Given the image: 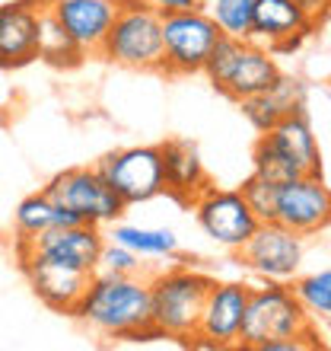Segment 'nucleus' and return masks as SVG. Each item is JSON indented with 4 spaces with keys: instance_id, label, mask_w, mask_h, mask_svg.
Here are the masks:
<instances>
[{
    "instance_id": "0eeeda50",
    "label": "nucleus",
    "mask_w": 331,
    "mask_h": 351,
    "mask_svg": "<svg viewBox=\"0 0 331 351\" xmlns=\"http://www.w3.org/2000/svg\"><path fill=\"white\" fill-rule=\"evenodd\" d=\"M45 195L51 202L77 211L83 221L96 223V227H111L124 214V208H128V204L121 202V195L102 179L99 169H90V167L57 173L45 185Z\"/></svg>"
},
{
    "instance_id": "a211bd4d",
    "label": "nucleus",
    "mask_w": 331,
    "mask_h": 351,
    "mask_svg": "<svg viewBox=\"0 0 331 351\" xmlns=\"http://www.w3.org/2000/svg\"><path fill=\"white\" fill-rule=\"evenodd\" d=\"M261 138L287 160V167L293 169L296 176H319L322 173V150H319V141H315V134H313L306 106L303 109L287 112L284 119L277 121L271 131H265Z\"/></svg>"
},
{
    "instance_id": "7ed1b4c3",
    "label": "nucleus",
    "mask_w": 331,
    "mask_h": 351,
    "mask_svg": "<svg viewBox=\"0 0 331 351\" xmlns=\"http://www.w3.org/2000/svg\"><path fill=\"white\" fill-rule=\"evenodd\" d=\"M99 58L128 71L163 74V13L147 0H118V13L102 38Z\"/></svg>"
},
{
    "instance_id": "f03ea898",
    "label": "nucleus",
    "mask_w": 331,
    "mask_h": 351,
    "mask_svg": "<svg viewBox=\"0 0 331 351\" xmlns=\"http://www.w3.org/2000/svg\"><path fill=\"white\" fill-rule=\"evenodd\" d=\"M204 74L226 99L246 102L258 93L274 90L284 71L277 67L274 51H267L265 45H258L252 38L220 36L204 64Z\"/></svg>"
},
{
    "instance_id": "9d476101",
    "label": "nucleus",
    "mask_w": 331,
    "mask_h": 351,
    "mask_svg": "<svg viewBox=\"0 0 331 351\" xmlns=\"http://www.w3.org/2000/svg\"><path fill=\"white\" fill-rule=\"evenodd\" d=\"M236 252H239L242 265L252 268L265 281H290L303 265L306 246L303 237L293 233L290 227L277 221H261L255 233L246 240V246Z\"/></svg>"
},
{
    "instance_id": "393cba45",
    "label": "nucleus",
    "mask_w": 331,
    "mask_h": 351,
    "mask_svg": "<svg viewBox=\"0 0 331 351\" xmlns=\"http://www.w3.org/2000/svg\"><path fill=\"white\" fill-rule=\"evenodd\" d=\"M293 294L309 316L331 319V268H322V271H315V275L296 278Z\"/></svg>"
},
{
    "instance_id": "20e7f679",
    "label": "nucleus",
    "mask_w": 331,
    "mask_h": 351,
    "mask_svg": "<svg viewBox=\"0 0 331 351\" xmlns=\"http://www.w3.org/2000/svg\"><path fill=\"white\" fill-rule=\"evenodd\" d=\"M213 278L198 271V268L178 265L166 268L159 275L150 278V310L153 323L163 329L169 339H188L198 332L201 323L204 297L211 291Z\"/></svg>"
},
{
    "instance_id": "4468645a",
    "label": "nucleus",
    "mask_w": 331,
    "mask_h": 351,
    "mask_svg": "<svg viewBox=\"0 0 331 351\" xmlns=\"http://www.w3.org/2000/svg\"><path fill=\"white\" fill-rule=\"evenodd\" d=\"M315 32V23L296 0H255L252 10V42L267 51H293Z\"/></svg>"
},
{
    "instance_id": "f8f14e48",
    "label": "nucleus",
    "mask_w": 331,
    "mask_h": 351,
    "mask_svg": "<svg viewBox=\"0 0 331 351\" xmlns=\"http://www.w3.org/2000/svg\"><path fill=\"white\" fill-rule=\"evenodd\" d=\"M274 221L300 237H315L331 227V185L319 176H293L277 189Z\"/></svg>"
},
{
    "instance_id": "dca6fc26",
    "label": "nucleus",
    "mask_w": 331,
    "mask_h": 351,
    "mask_svg": "<svg viewBox=\"0 0 331 351\" xmlns=\"http://www.w3.org/2000/svg\"><path fill=\"white\" fill-rule=\"evenodd\" d=\"M45 7L83 55H99L102 38L118 13V0H45Z\"/></svg>"
},
{
    "instance_id": "39448f33",
    "label": "nucleus",
    "mask_w": 331,
    "mask_h": 351,
    "mask_svg": "<svg viewBox=\"0 0 331 351\" xmlns=\"http://www.w3.org/2000/svg\"><path fill=\"white\" fill-rule=\"evenodd\" d=\"M313 329V316L303 310L296 300L293 287L284 281H265L248 291L246 316H242V348H261L271 339H284V335H303Z\"/></svg>"
},
{
    "instance_id": "6ab92c4d",
    "label": "nucleus",
    "mask_w": 331,
    "mask_h": 351,
    "mask_svg": "<svg viewBox=\"0 0 331 351\" xmlns=\"http://www.w3.org/2000/svg\"><path fill=\"white\" fill-rule=\"evenodd\" d=\"M163 154V176H166V192L178 198V202L191 204L198 195L211 185V176L204 169V160L191 141L172 138L159 144Z\"/></svg>"
},
{
    "instance_id": "9b49d317",
    "label": "nucleus",
    "mask_w": 331,
    "mask_h": 351,
    "mask_svg": "<svg viewBox=\"0 0 331 351\" xmlns=\"http://www.w3.org/2000/svg\"><path fill=\"white\" fill-rule=\"evenodd\" d=\"M105 246V233L96 223H77V227H48L36 240H19L16 237V259L38 256L45 262L70 265L80 271L99 268V252Z\"/></svg>"
},
{
    "instance_id": "f257e3e1",
    "label": "nucleus",
    "mask_w": 331,
    "mask_h": 351,
    "mask_svg": "<svg viewBox=\"0 0 331 351\" xmlns=\"http://www.w3.org/2000/svg\"><path fill=\"white\" fill-rule=\"evenodd\" d=\"M74 316L90 329L109 339H124L140 326L153 323L150 310V281L140 275H105L92 271L90 287L80 297Z\"/></svg>"
},
{
    "instance_id": "c756f323",
    "label": "nucleus",
    "mask_w": 331,
    "mask_h": 351,
    "mask_svg": "<svg viewBox=\"0 0 331 351\" xmlns=\"http://www.w3.org/2000/svg\"><path fill=\"white\" fill-rule=\"evenodd\" d=\"M296 3H300V7L306 10V16H309V19H313V23H315V19L322 16V10L328 7L331 0H296Z\"/></svg>"
},
{
    "instance_id": "cd10ccee",
    "label": "nucleus",
    "mask_w": 331,
    "mask_h": 351,
    "mask_svg": "<svg viewBox=\"0 0 331 351\" xmlns=\"http://www.w3.org/2000/svg\"><path fill=\"white\" fill-rule=\"evenodd\" d=\"M150 7H157L159 13H178V10H194L204 7L201 0H147Z\"/></svg>"
},
{
    "instance_id": "a878e982",
    "label": "nucleus",
    "mask_w": 331,
    "mask_h": 351,
    "mask_svg": "<svg viewBox=\"0 0 331 351\" xmlns=\"http://www.w3.org/2000/svg\"><path fill=\"white\" fill-rule=\"evenodd\" d=\"M277 189L280 182H271V179H261V176H248L242 182V198L248 202V208L255 211L258 221H274V208H277Z\"/></svg>"
},
{
    "instance_id": "2eb2a0df",
    "label": "nucleus",
    "mask_w": 331,
    "mask_h": 351,
    "mask_svg": "<svg viewBox=\"0 0 331 351\" xmlns=\"http://www.w3.org/2000/svg\"><path fill=\"white\" fill-rule=\"evenodd\" d=\"M248 291H252V285H246V281H213L207 297H204L198 335L211 339L217 348H236L242 332Z\"/></svg>"
},
{
    "instance_id": "ddd939ff",
    "label": "nucleus",
    "mask_w": 331,
    "mask_h": 351,
    "mask_svg": "<svg viewBox=\"0 0 331 351\" xmlns=\"http://www.w3.org/2000/svg\"><path fill=\"white\" fill-rule=\"evenodd\" d=\"M45 0H3L0 3V67L16 71L38 58Z\"/></svg>"
},
{
    "instance_id": "1a4fd4ad",
    "label": "nucleus",
    "mask_w": 331,
    "mask_h": 351,
    "mask_svg": "<svg viewBox=\"0 0 331 351\" xmlns=\"http://www.w3.org/2000/svg\"><path fill=\"white\" fill-rule=\"evenodd\" d=\"M194 221L204 230L207 240H213L223 250H242L246 240L255 233V227L261 221L255 217V211L248 208V202L242 198L239 189H217L207 185L198 198L191 202Z\"/></svg>"
},
{
    "instance_id": "4be33fe9",
    "label": "nucleus",
    "mask_w": 331,
    "mask_h": 351,
    "mask_svg": "<svg viewBox=\"0 0 331 351\" xmlns=\"http://www.w3.org/2000/svg\"><path fill=\"white\" fill-rule=\"evenodd\" d=\"M55 208L57 204L45 195V189L36 195H26L16 204V211H13V233L19 240H36L38 233L55 227Z\"/></svg>"
},
{
    "instance_id": "6e6552de",
    "label": "nucleus",
    "mask_w": 331,
    "mask_h": 351,
    "mask_svg": "<svg viewBox=\"0 0 331 351\" xmlns=\"http://www.w3.org/2000/svg\"><path fill=\"white\" fill-rule=\"evenodd\" d=\"M102 179L121 195L124 204H144L166 192L163 154L159 144H140V147L111 150L99 160Z\"/></svg>"
},
{
    "instance_id": "423d86ee",
    "label": "nucleus",
    "mask_w": 331,
    "mask_h": 351,
    "mask_svg": "<svg viewBox=\"0 0 331 351\" xmlns=\"http://www.w3.org/2000/svg\"><path fill=\"white\" fill-rule=\"evenodd\" d=\"M217 38H220V29L204 7L163 13V74H204V64Z\"/></svg>"
},
{
    "instance_id": "412c9836",
    "label": "nucleus",
    "mask_w": 331,
    "mask_h": 351,
    "mask_svg": "<svg viewBox=\"0 0 331 351\" xmlns=\"http://www.w3.org/2000/svg\"><path fill=\"white\" fill-rule=\"evenodd\" d=\"M109 240L128 246L131 252H137L140 259H169L178 252V237L166 227H134V223H111Z\"/></svg>"
},
{
    "instance_id": "aec40b11",
    "label": "nucleus",
    "mask_w": 331,
    "mask_h": 351,
    "mask_svg": "<svg viewBox=\"0 0 331 351\" xmlns=\"http://www.w3.org/2000/svg\"><path fill=\"white\" fill-rule=\"evenodd\" d=\"M242 106V115L248 119V125L258 131V134H265L277 125V121L284 119L287 112L293 109H303L306 106V86L303 80H296V77H284L274 84V90L267 93H258L252 99L239 102Z\"/></svg>"
},
{
    "instance_id": "c85d7f7f",
    "label": "nucleus",
    "mask_w": 331,
    "mask_h": 351,
    "mask_svg": "<svg viewBox=\"0 0 331 351\" xmlns=\"http://www.w3.org/2000/svg\"><path fill=\"white\" fill-rule=\"evenodd\" d=\"M313 36H319L325 45H331V3L322 10V16L315 19V32H313Z\"/></svg>"
},
{
    "instance_id": "b1692460",
    "label": "nucleus",
    "mask_w": 331,
    "mask_h": 351,
    "mask_svg": "<svg viewBox=\"0 0 331 351\" xmlns=\"http://www.w3.org/2000/svg\"><path fill=\"white\" fill-rule=\"evenodd\" d=\"M252 10L255 0H211L207 13L213 16L220 36L230 38H252Z\"/></svg>"
},
{
    "instance_id": "f3484780",
    "label": "nucleus",
    "mask_w": 331,
    "mask_h": 351,
    "mask_svg": "<svg viewBox=\"0 0 331 351\" xmlns=\"http://www.w3.org/2000/svg\"><path fill=\"white\" fill-rule=\"evenodd\" d=\"M19 265H23L29 285H32V291H36V297L42 304L57 310V313L74 316L80 297L90 287V278H92L90 271L57 265V262H45L38 256H26V259H19Z\"/></svg>"
},
{
    "instance_id": "5701e85b",
    "label": "nucleus",
    "mask_w": 331,
    "mask_h": 351,
    "mask_svg": "<svg viewBox=\"0 0 331 351\" xmlns=\"http://www.w3.org/2000/svg\"><path fill=\"white\" fill-rule=\"evenodd\" d=\"M38 58L48 61L55 67H77L83 61V51L74 45V38L67 36L64 29L55 23V16L48 13L45 7V16H42V36H38Z\"/></svg>"
},
{
    "instance_id": "bb28decb",
    "label": "nucleus",
    "mask_w": 331,
    "mask_h": 351,
    "mask_svg": "<svg viewBox=\"0 0 331 351\" xmlns=\"http://www.w3.org/2000/svg\"><path fill=\"white\" fill-rule=\"evenodd\" d=\"M140 268H144V262H140L137 252H131L128 246H121L115 240H105L96 271H105V275H140Z\"/></svg>"
}]
</instances>
